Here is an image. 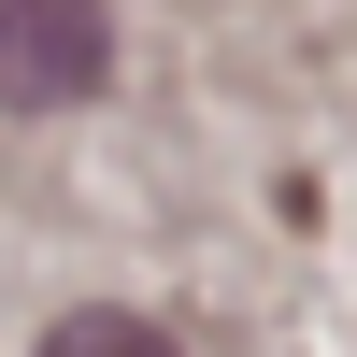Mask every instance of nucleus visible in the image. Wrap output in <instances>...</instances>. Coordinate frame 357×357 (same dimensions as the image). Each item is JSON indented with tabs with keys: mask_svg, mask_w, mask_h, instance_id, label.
Segmentation results:
<instances>
[{
	"mask_svg": "<svg viewBox=\"0 0 357 357\" xmlns=\"http://www.w3.org/2000/svg\"><path fill=\"white\" fill-rule=\"evenodd\" d=\"M114 72V15L100 0H0V100L15 114H57Z\"/></svg>",
	"mask_w": 357,
	"mask_h": 357,
	"instance_id": "obj_1",
	"label": "nucleus"
},
{
	"mask_svg": "<svg viewBox=\"0 0 357 357\" xmlns=\"http://www.w3.org/2000/svg\"><path fill=\"white\" fill-rule=\"evenodd\" d=\"M43 357H186V343H172L158 314H57Z\"/></svg>",
	"mask_w": 357,
	"mask_h": 357,
	"instance_id": "obj_2",
	"label": "nucleus"
}]
</instances>
